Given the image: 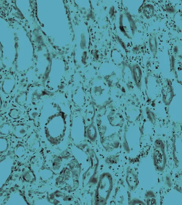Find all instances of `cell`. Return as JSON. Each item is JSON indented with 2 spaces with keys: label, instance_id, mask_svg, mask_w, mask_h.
Here are the masks:
<instances>
[{
  "label": "cell",
  "instance_id": "6da1fadb",
  "mask_svg": "<svg viewBox=\"0 0 182 205\" xmlns=\"http://www.w3.org/2000/svg\"><path fill=\"white\" fill-rule=\"evenodd\" d=\"M132 75L134 80L137 86H141L142 81V72L139 65L135 64L132 67Z\"/></svg>",
  "mask_w": 182,
  "mask_h": 205
},
{
  "label": "cell",
  "instance_id": "7a4b0ae2",
  "mask_svg": "<svg viewBox=\"0 0 182 205\" xmlns=\"http://www.w3.org/2000/svg\"><path fill=\"white\" fill-rule=\"evenodd\" d=\"M156 37L155 35H152L149 39V44L151 51L153 54L156 52L157 45Z\"/></svg>",
  "mask_w": 182,
  "mask_h": 205
},
{
  "label": "cell",
  "instance_id": "3957f363",
  "mask_svg": "<svg viewBox=\"0 0 182 205\" xmlns=\"http://www.w3.org/2000/svg\"><path fill=\"white\" fill-rule=\"evenodd\" d=\"M147 12V13L144 14V15L145 16L147 17V18H150V17H151V15H152L153 11H152L150 7H149V6H147V7H146L144 9L143 12Z\"/></svg>",
  "mask_w": 182,
  "mask_h": 205
}]
</instances>
